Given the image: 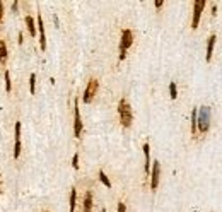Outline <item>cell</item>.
<instances>
[{"label": "cell", "mask_w": 222, "mask_h": 212, "mask_svg": "<svg viewBox=\"0 0 222 212\" xmlns=\"http://www.w3.org/2000/svg\"><path fill=\"white\" fill-rule=\"evenodd\" d=\"M169 96H171V99H176V98H178V87H176V82H171V84H169Z\"/></svg>", "instance_id": "18"}, {"label": "cell", "mask_w": 222, "mask_h": 212, "mask_svg": "<svg viewBox=\"0 0 222 212\" xmlns=\"http://www.w3.org/2000/svg\"><path fill=\"white\" fill-rule=\"evenodd\" d=\"M75 202H77V190H75V188H72V192H70V212H75Z\"/></svg>", "instance_id": "16"}, {"label": "cell", "mask_w": 222, "mask_h": 212, "mask_svg": "<svg viewBox=\"0 0 222 212\" xmlns=\"http://www.w3.org/2000/svg\"><path fill=\"white\" fill-rule=\"evenodd\" d=\"M99 180L103 181V185H104V187L111 188V181H109V178L106 176V173H104V171H99Z\"/></svg>", "instance_id": "17"}, {"label": "cell", "mask_w": 222, "mask_h": 212, "mask_svg": "<svg viewBox=\"0 0 222 212\" xmlns=\"http://www.w3.org/2000/svg\"><path fill=\"white\" fill-rule=\"evenodd\" d=\"M29 91H31V94H34V91H36V75L34 74L29 75Z\"/></svg>", "instance_id": "19"}, {"label": "cell", "mask_w": 222, "mask_h": 212, "mask_svg": "<svg viewBox=\"0 0 222 212\" xmlns=\"http://www.w3.org/2000/svg\"><path fill=\"white\" fill-rule=\"evenodd\" d=\"M210 14H212V15H215V14H217V4H212V9H210Z\"/></svg>", "instance_id": "25"}, {"label": "cell", "mask_w": 222, "mask_h": 212, "mask_svg": "<svg viewBox=\"0 0 222 212\" xmlns=\"http://www.w3.org/2000/svg\"><path fill=\"white\" fill-rule=\"evenodd\" d=\"M196 115H198V108H193V111H191V135H196Z\"/></svg>", "instance_id": "15"}, {"label": "cell", "mask_w": 222, "mask_h": 212, "mask_svg": "<svg viewBox=\"0 0 222 212\" xmlns=\"http://www.w3.org/2000/svg\"><path fill=\"white\" fill-rule=\"evenodd\" d=\"M215 43H217V36H215V34H210V36H208V41H207V53H205V60H207V62L212 60Z\"/></svg>", "instance_id": "10"}, {"label": "cell", "mask_w": 222, "mask_h": 212, "mask_svg": "<svg viewBox=\"0 0 222 212\" xmlns=\"http://www.w3.org/2000/svg\"><path fill=\"white\" fill-rule=\"evenodd\" d=\"M10 89H12V86H10V74H9V70H7V72H5V91L10 92Z\"/></svg>", "instance_id": "20"}, {"label": "cell", "mask_w": 222, "mask_h": 212, "mask_svg": "<svg viewBox=\"0 0 222 212\" xmlns=\"http://www.w3.org/2000/svg\"><path fill=\"white\" fill-rule=\"evenodd\" d=\"M38 33H39V46L41 50H46V36H44V24H43V17H41V14H38Z\"/></svg>", "instance_id": "9"}, {"label": "cell", "mask_w": 222, "mask_h": 212, "mask_svg": "<svg viewBox=\"0 0 222 212\" xmlns=\"http://www.w3.org/2000/svg\"><path fill=\"white\" fill-rule=\"evenodd\" d=\"M208 128H210V108L202 106L196 115V130L200 134H207Z\"/></svg>", "instance_id": "1"}, {"label": "cell", "mask_w": 222, "mask_h": 212, "mask_svg": "<svg viewBox=\"0 0 222 212\" xmlns=\"http://www.w3.org/2000/svg\"><path fill=\"white\" fill-rule=\"evenodd\" d=\"M82 134V120H80V111H79V99L75 98V103H74V135L80 137Z\"/></svg>", "instance_id": "6"}, {"label": "cell", "mask_w": 222, "mask_h": 212, "mask_svg": "<svg viewBox=\"0 0 222 212\" xmlns=\"http://www.w3.org/2000/svg\"><path fill=\"white\" fill-rule=\"evenodd\" d=\"M0 63L2 65L7 63V45L4 40H0Z\"/></svg>", "instance_id": "13"}, {"label": "cell", "mask_w": 222, "mask_h": 212, "mask_svg": "<svg viewBox=\"0 0 222 212\" xmlns=\"http://www.w3.org/2000/svg\"><path fill=\"white\" fill-rule=\"evenodd\" d=\"M132 43H133V33L130 29H123L121 31V41H120V60H125L126 50L132 46Z\"/></svg>", "instance_id": "3"}, {"label": "cell", "mask_w": 222, "mask_h": 212, "mask_svg": "<svg viewBox=\"0 0 222 212\" xmlns=\"http://www.w3.org/2000/svg\"><path fill=\"white\" fill-rule=\"evenodd\" d=\"M101 212H106V209H103V210H101Z\"/></svg>", "instance_id": "27"}, {"label": "cell", "mask_w": 222, "mask_h": 212, "mask_svg": "<svg viewBox=\"0 0 222 212\" xmlns=\"http://www.w3.org/2000/svg\"><path fill=\"white\" fill-rule=\"evenodd\" d=\"M82 212H92V193L91 192H87L84 197V209H82Z\"/></svg>", "instance_id": "12"}, {"label": "cell", "mask_w": 222, "mask_h": 212, "mask_svg": "<svg viewBox=\"0 0 222 212\" xmlns=\"http://www.w3.org/2000/svg\"><path fill=\"white\" fill-rule=\"evenodd\" d=\"M118 115H120V121L125 128H128L133 121V115H132V108L126 103V99H121L118 103Z\"/></svg>", "instance_id": "2"}, {"label": "cell", "mask_w": 222, "mask_h": 212, "mask_svg": "<svg viewBox=\"0 0 222 212\" xmlns=\"http://www.w3.org/2000/svg\"><path fill=\"white\" fill-rule=\"evenodd\" d=\"M118 212H126V207H125L123 202H120V204H118Z\"/></svg>", "instance_id": "23"}, {"label": "cell", "mask_w": 222, "mask_h": 212, "mask_svg": "<svg viewBox=\"0 0 222 212\" xmlns=\"http://www.w3.org/2000/svg\"><path fill=\"white\" fill-rule=\"evenodd\" d=\"M44 212H48V210H44Z\"/></svg>", "instance_id": "28"}, {"label": "cell", "mask_w": 222, "mask_h": 212, "mask_svg": "<svg viewBox=\"0 0 222 212\" xmlns=\"http://www.w3.org/2000/svg\"><path fill=\"white\" fill-rule=\"evenodd\" d=\"M2 17H4V2L0 0V21H2Z\"/></svg>", "instance_id": "24"}, {"label": "cell", "mask_w": 222, "mask_h": 212, "mask_svg": "<svg viewBox=\"0 0 222 212\" xmlns=\"http://www.w3.org/2000/svg\"><path fill=\"white\" fill-rule=\"evenodd\" d=\"M205 5H207V0H195L193 2V19H191V29H196L200 24V17H202V12H204Z\"/></svg>", "instance_id": "4"}, {"label": "cell", "mask_w": 222, "mask_h": 212, "mask_svg": "<svg viewBox=\"0 0 222 212\" xmlns=\"http://www.w3.org/2000/svg\"><path fill=\"white\" fill-rule=\"evenodd\" d=\"M154 5H155V9L159 11V9H161V7H162V5H164V0H155V2H154Z\"/></svg>", "instance_id": "22"}, {"label": "cell", "mask_w": 222, "mask_h": 212, "mask_svg": "<svg viewBox=\"0 0 222 212\" xmlns=\"http://www.w3.org/2000/svg\"><path fill=\"white\" fill-rule=\"evenodd\" d=\"M26 24H27V29H29V34L31 36H36L38 29H36V26H34V19L31 17V15H26Z\"/></svg>", "instance_id": "14"}, {"label": "cell", "mask_w": 222, "mask_h": 212, "mask_svg": "<svg viewBox=\"0 0 222 212\" xmlns=\"http://www.w3.org/2000/svg\"><path fill=\"white\" fill-rule=\"evenodd\" d=\"M10 7H12V11H17V7H19V2H17V0H14V2H12V5H10Z\"/></svg>", "instance_id": "26"}, {"label": "cell", "mask_w": 222, "mask_h": 212, "mask_svg": "<svg viewBox=\"0 0 222 212\" xmlns=\"http://www.w3.org/2000/svg\"><path fill=\"white\" fill-rule=\"evenodd\" d=\"M72 166H74L75 169H79V154L77 152H75L74 157H72Z\"/></svg>", "instance_id": "21"}, {"label": "cell", "mask_w": 222, "mask_h": 212, "mask_svg": "<svg viewBox=\"0 0 222 212\" xmlns=\"http://www.w3.org/2000/svg\"><path fill=\"white\" fill-rule=\"evenodd\" d=\"M142 149L145 154V175H150V146H149V142H145Z\"/></svg>", "instance_id": "11"}, {"label": "cell", "mask_w": 222, "mask_h": 212, "mask_svg": "<svg viewBox=\"0 0 222 212\" xmlns=\"http://www.w3.org/2000/svg\"><path fill=\"white\" fill-rule=\"evenodd\" d=\"M159 178H161V164L157 161L152 164L150 169V190H157L159 187Z\"/></svg>", "instance_id": "7"}, {"label": "cell", "mask_w": 222, "mask_h": 212, "mask_svg": "<svg viewBox=\"0 0 222 212\" xmlns=\"http://www.w3.org/2000/svg\"><path fill=\"white\" fill-rule=\"evenodd\" d=\"M97 87H99V82H97V79H91V81L87 82V87H85V91H84V103H91L94 99V96H96V92H97Z\"/></svg>", "instance_id": "5"}, {"label": "cell", "mask_w": 222, "mask_h": 212, "mask_svg": "<svg viewBox=\"0 0 222 212\" xmlns=\"http://www.w3.org/2000/svg\"><path fill=\"white\" fill-rule=\"evenodd\" d=\"M14 139H15L14 159H19V156H21V121H17V123H15V128H14Z\"/></svg>", "instance_id": "8"}]
</instances>
